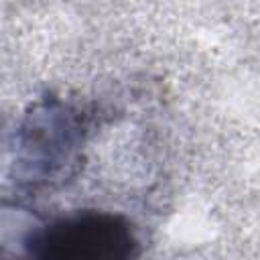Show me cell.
I'll list each match as a JSON object with an SVG mask.
<instances>
[{
    "label": "cell",
    "mask_w": 260,
    "mask_h": 260,
    "mask_svg": "<svg viewBox=\"0 0 260 260\" xmlns=\"http://www.w3.org/2000/svg\"><path fill=\"white\" fill-rule=\"evenodd\" d=\"M138 240L128 221L110 213L57 219L28 240L32 256L53 260H122L136 254Z\"/></svg>",
    "instance_id": "1"
}]
</instances>
